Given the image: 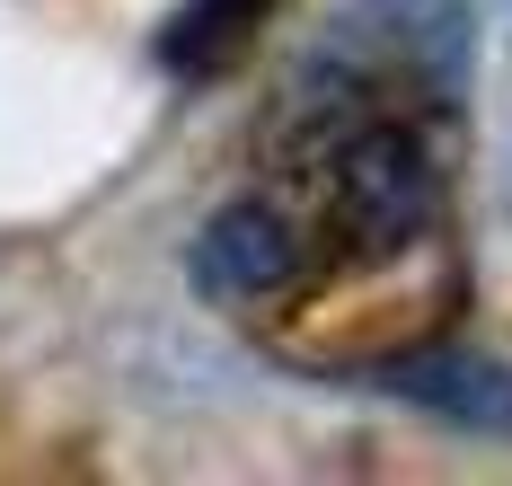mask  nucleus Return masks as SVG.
Here are the masks:
<instances>
[{"label":"nucleus","instance_id":"nucleus-2","mask_svg":"<svg viewBox=\"0 0 512 486\" xmlns=\"http://www.w3.org/2000/svg\"><path fill=\"white\" fill-rule=\"evenodd\" d=\"M265 9H274V0H186L177 27H168V62H177V71H221V62L256 36Z\"/></svg>","mask_w":512,"mask_h":486},{"label":"nucleus","instance_id":"nucleus-1","mask_svg":"<svg viewBox=\"0 0 512 486\" xmlns=\"http://www.w3.org/2000/svg\"><path fill=\"white\" fill-rule=\"evenodd\" d=\"M380 380H389L398 398H415V407H442V416H460V425L512 433V372L504 363H477V354H398Z\"/></svg>","mask_w":512,"mask_h":486}]
</instances>
